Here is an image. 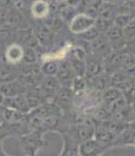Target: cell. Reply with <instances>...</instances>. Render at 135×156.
<instances>
[{"instance_id": "cell-1", "label": "cell", "mask_w": 135, "mask_h": 156, "mask_svg": "<svg viewBox=\"0 0 135 156\" xmlns=\"http://www.w3.org/2000/svg\"><path fill=\"white\" fill-rule=\"evenodd\" d=\"M24 58V49L19 45H11L6 49V59L9 62H19Z\"/></svg>"}, {"instance_id": "cell-2", "label": "cell", "mask_w": 135, "mask_h": 156, "mask_svg": "<svg viewBox=\"0 0 135 156\" xmlns=\"http://www.w3.org/2000/svg\"><path fill=\"white\" fill-rule=\"evenodd\" d=\"M99 148V144L96 141L89 140V141H85L81 147H80V153L82 156H91L95 153Z\"/></svg>"}, {"instance_id": "cell-3", "label": "cell", "mask_w": 135, "mask_h": 156, "mask_svg": "<svg viewBox=\"0 0 135 156\" xmlns=\"http://www.w3.org/2000/svg\"><path fill=\"white\" fill-rule=\"evenodd\" d=\"M48 13V6L44 1H35L32 6V14L35 18H42Z\"/></svg>"}, {"instance_id": "cell-4", "label": "cell", "mask_w": 135, "mask_h": 156, "mask_svg": "<svg viewBox=\"0 0 135 156\" xmlns=\"http://www.w3.org/2000/svg\"><path fill=\"white\" fill-rule=\"evenodd\" d=\"M69 47L71 46H66L65 48L62 49H60L59 52H56L55 54H49V55H45L44 56V60H54V59H64L66 54H67V52H68V49H69Z\"/></svg>"}, {"instance_id": "cell-5", "label": "cell", "mask_w": 135, "mask_h": 156, "mask_svg": "<svg viewBox=\"0 0 135 156\" xmlns=\"http://www.w3.org/2000/svg\"><path fill=\"white\" fill-rule=\"evenodd\" d=\"M96 137L98 141H101V142H108L112 139V133H109L106 128H100L96 133Z\"/></svg>"}, {"instance_id": "cell-6", "label": "cell", "mask_w": 135, "mask_h": 156, "mask_svg": "<svg viewBox=\"0 0 135 156\" xmlns=\"http://www.w3.org/2000/svg\"><path fill=\"white\" fill-rule=\"evenodd\" d=\"M105 98H106V100H107L108 102L114 101V100H118V99L120 98V92L119 90H116V89H109V90L106 92Z\"/></svg>"}, {"instance_id": "cell-7", "label": "cell", "mask_w": 135, "mask_h": 156, "mask_svg": "<svg viewBox=\"0 0 135 156\" xmlns=\"http://www.w3.org/2000/svg\"><path fill=\"white\" fill-rule=\"evenodd\" d=\"M44 72L46 74H53L56 72V65L53 62H48L46 63V66L44 67Z\"/></svg>"}, {"instance_id": "cell-8", "label": "cell", "mask_w": 135, "mask_h": 156, "mask_svg": "<svg viewBox=\"0 0 135 156\" xmlns=\"http://www.w3.org/2000/svg\"><path fill=\"white\" fill-rule=\"evenodd\" d=\"M134 112H135V110H134Z\"/></svg>"}]
</instances>
